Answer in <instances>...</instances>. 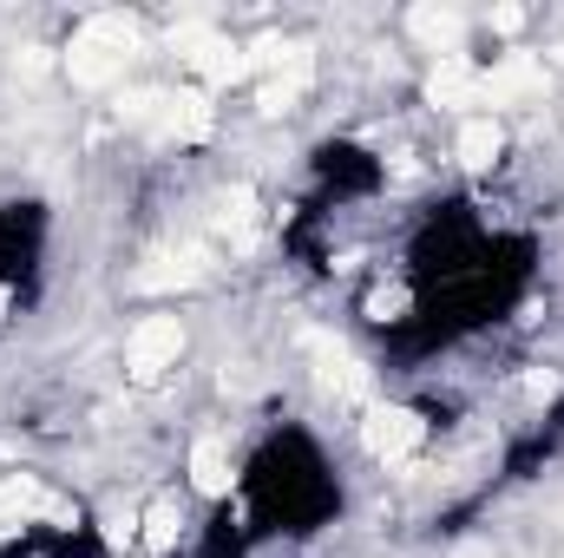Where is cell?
Returning a JSON list of instances; mask_svg holds the SVG:
<instances>
[{
	"label": "cell",
	"instance_id": "3",
	"mask_svg": "<svg viewBox=\"0 0 564 558\" xmlns=\"http://www.w3.org/2000/svg\"><path fill=\"white\" fill-rule=\"evenodd\" d=\"M421 433H426V420L414 408H375V415L361 420V440H368L375 460H408L421 447Z\"/></svg>",
	"mask_w": 564,
	"mask_h": 558
},
{
	"label": "cell",
	"instance_id": "11",
	"mask_svg": "<svg viewBox=\"0 0 564 558\" xmlns=\"http://www.w3.org/2000/svg\"><path fill=\"white\" fill-rule=\"evenodd\" d=\"M499 151H506L499 119H466V126H459V164H466V171H492Z\"/></svg>",
	"mask_w": 564,
	"mask_h": 558
},
{
	"label": "cell",
	"instance_id": "21",
	"mask_svg": "<svg viewBox=\"0 0 564 558\" xmlns=\"http://www.w3.org/2000/svg\"><path fill=\"white\" fill-rule=\"evenodd\" d=\"M558 66H564V46H558Z\"/></svg>",
	"mask_w": 564,
	"mask_h": 558
},
{
	"label": "cell",
	"instance_id": "14",
	"mask_svg": "<svg viewBox=\"0 0 564 558\" xmlns=\"http://www.w3.org/2000/svg\"><path fill=\"white\" fill-rule=\"evenodd\" d=\"M86 40H99V46H112V53L132 60V46H139V20H126V13H93V20H86Z\"/></svg>",
	"mask_w": 564,
	"mask_h": 558
},
{
	"label": "cell",
	"instance_id": "9",
	"mask_svg": "<svg viewBox=\"0 0 564 558\" xmlns=\"http://www.w3.org/2000/svg\"><path fill=\"white\" fill-rule=\"evenodd\" d=\"M158 126H164L171 139H210V99H204V93H164Z\"/></svg>",
	"mask_w": 564,
	"mask_h": 558
},
{
	"label": "cell",
	"instance_id": "18",
	"mask_svg": "<svg viewBox=\"0 0 564 558\" xmlns=\"http://www.w3.org/2000/svg\"><path fill=\"white\" fill-rule=\"evenodd\" d=\"M492 26H499V33H519V26H525V7H492Z\"/></svg>",
	"mask_w": 564,
	"mask_h": 558
},
{
	"label": "cell",
	"instance_id": "1",
	"mask_svg": "<svg viewBox=\"0 0 564 558\" xmlns=\"http://www.w3.org/2000/svg\"><path fill=\"white\" fill-rule=\"evenodd\" d=\"M177 355H184V322L177 315H144L132 329V342H126V368L139 382H158L164 368H177Z\"/></svg>",
	"mask_w": 564,
	"mask_h": 558
},
{
	"label": "cell",
	"instance_id": "16",
	"mask_svg": "<svg viewBox=\"0 0 564 558\" xmlns=\"http://www.w3.org/2000/svg\"><path fill=\"white\" fill-rule=\"evenodd\" d=\"M158 112H164V93H126L119 99V119L126 126H158Z\"/></svg>",
	"mask_w": 564,
	"mask_h": 558
},
{
	"label": "cell",
	"instance_id": "13",
	"mask_svg": "<svg viewBox=\"0 0 564 558\" xmlns=\"http://www.w3.org/2000/svg\"><path fill=\"white\" fill-rule=\"evenodd\" d=\"M191 66H204L210 79H224V86H230V79H243V73L257 66V60H250L243 46H230V40H217V33H210V46H204V53H197Z\"/></svg>",
	"mask_w": 564,
	"mask_h": 558
},
{
	"label": "cell",
	"instance_id": "17",
	"mask_svg": "<svg viewBox=\"0 0 564 558\" xmlns=\"http://www.w3.org/2000/svg\"><path fill=\"white\" fill-rule=\"evenodd\" d=\"M368 315H375V322L408 315V289H375V296H368Z\"/></svg>",
	"mask_w": 564,
	"mask_h": 558
},
{
	"label": "cell",
	"instance_id": "20",
	"mask_svg": "<svg viewBox=\"0 0 564 558\" xmlns=\"http://www.w3.org/2000/svg\"><path fill=\"white\" fill-rule=\"evenodd\" d=\"M53 66V53L46 46H26V60H20V73H46Z\"/></svg>",
	"mask_w": 564,
	"mask_h": 558
},
{
	"label": "cell",
	"instance_id": "4",
	"mask_svg": "<svg viewBox=\"0 0 564 558\" xmlns=\"http://www.w3.org/2000/svg\"><path fill=\"white\" fill-rule=\"evenodd\" d=\"M46 486L33 480V473H13V480H0V533H13V526H26V519H46Z\"/></svg>",
	"mask_w": 564,
	"mask_h": 558
},
{
	"label": "cell",
	"instance_id": "8",
	"mask_svg": "<svg viewBox=\"0 0 564 558\" xmlns=\"http://www.w3.org/2000/svg\"><path fill=\"white\" fill-rule=\"evenodd\" d=\"M426 99H433V106H479V73H473L466 60H440V66L426 73Z\"/></svg>",
	"mask_w": 564,
	"mask_h": 558
},
{
	"label": "cell",
	"instance_id": "2",
	"mask_svg": "<svg viewBox=\"0 0 564 558\" xmlns=\"http://www.w3.org/2000/svg\"><path fill=\"white\" fill-rule=\"evenodd\" d=\"M552 86V73H545V60H532V53H506L492 73H479V99L486 106H512V99H539Z\"/></svg>",
	"mask_w": 564,
	"mask_h": 558
},
{
	"label": "cell",
	"instance_id": "5",
	"mask_svg": "<svg viewBox=\"0 0 564 558\" xmlns=\"http://www.w3.org/2000/svg\"><path fill=\"white\" fill-rule=\"evenodd\" d=\"M66 66H73V86H112L119 73H126V53H112V46H99V40H73V53H66Z\"/></svg>",
	"mask_w": 564,
	"mask_h": 558
},
{
	"label": "cell",
	"instance_id": "15",
	"mask_svg": "<svg viewBox=\"0 0 564 558\" xmlns=\"http://www.w3.org/2000/svg\"><path fill=\"white\" fill-rule=\"evenodd\" d=\"M177 533H184V519H177V506H151V513H144V546H158V552H171V546H177Z\"/></svg>",
	"mask_w": 564,
	"mask_h": 558
},
{
	"label": "cell",
	"instance_id": "12",
	"mask_svg": "<svg viewBox=\"0 0 564 558\" xmlns=\"http://www.w3.org/2000/svg\"><path fill=\"white\" fill-rule=\"evenodd\" d=\"M204 270H210V264H204V250H177V257H164V264H158V270H144V289H191V282H204Z\"/></svg>",
	"mask_w": 564,
	"mask_h": 558
},
{
	"label": "cell",
	"instance_id": "19",
	"mask_svg": "<svg viewBox=\"0 0 564 558\" xmlns=\"http://www.w3.org/2000/svg\"><path fill=\"white\" fill-rule=\"evenodd\" d=\"M126 539H132V519H126V513H112V519H106V546H126Z\"/></svg>",
	"mask_w": 564,
	"mask_h": 558
},
{
	"label": "cell",
	"instance_id": "10",
	"mask_svg": "<svg viewBox=\"0 0 564 558\" xmlns=\"http://www.w3.org/2000/svg\"><path fill=\"white\" fill-rule=\"evenodd\" d=\"M191 486H197L204 500H224V493H230V453H224V440L204 433V440L191 447Z\"/></svg>",
	"mask_w": 564,
	"mask_h": 558
},
{
	"label": "cell",
	"instance_id": "6",
	"mask_svg": "<svg viewBox=\"0 0 564 558\" xmlns=\"http://www.w3.org/2000/svg\"><path fill=\"white\" fill-rule=\"evenodd\" d=\"M308 348L322 355V388H335V395H368V368L341 348V342H328V335H308Z\"/></svg>",
	"mask_w": 564,
	"mask_h": 558
},
{
	"label": "cell",
	"instance_id": "7",
	"mask_svg": "<svg viewBox=\"0 0 564 558\" xmlns=\"http://www.w3.org/2000/svg\"><path fill=\"white\" fill-rule=\"evenodd\" d=\"M408 33H414L421 46H433V53H446V60H453V53H459V40H466V20H459L453 7H414V13H408Z\"/></svg>",
	"mask_w": 564,
	"mask_h": 558
}]
</instances>
